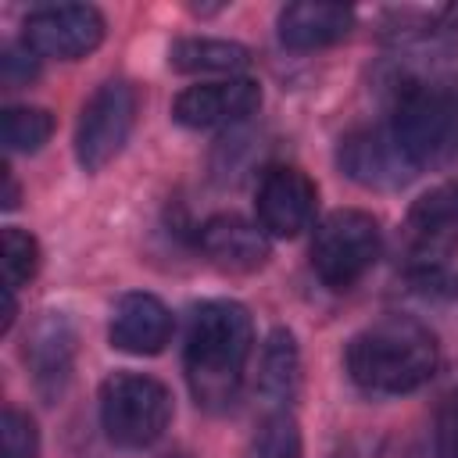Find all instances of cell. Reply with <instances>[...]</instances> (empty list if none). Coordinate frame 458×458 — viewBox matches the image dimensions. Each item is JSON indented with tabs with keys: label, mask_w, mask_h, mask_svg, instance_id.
I'll return each instance as SVG.
<instances>
[{
	"label": "cell",
	"mask_w": 458,
	"mask_h": 458,
	"mask_svg": "<svg viewBox=\"0 0 458 458\" xmlns=\"http://www.w3.org/2000/svg\"><path fill=\"white\" fill-rule=\"evenodd\" d=\"M419 57L422 54L397 50L386 61V129L419 172H440L458 161V82L433 68H419Z\"/></svg>",
	"instance_id": "6da1fadb"
},
{
	"label": "cell",
	"mask_w": 458,
	"mask_h": 458,
	"mask_svg": "<svg viewBox=\"0 0 458 458\" xmlns=\"http://www.w3.org/2000/svg\"><path fill=\"white\" fill-rule=\"evenodd\" d=\"M254 351V318L240 301H200L186 326L182 369L200 408L225 411L236 404Z\"/></svg>",
	"instance_id": "7a4b0ae2"
},
{
	"label": "cell",
	"mask_w": 458,
	"mask_h": 458,
	"mask_svg": "<svg viewBox=\"0 0 458 458\" xmlns=\"http://www.w3.org/2000/svg\"><path fill=\"white\" fill-rule=\"evenodd\" d=\"M347 376L358 390L376 397H401L426 386L440 365L437 333L411 315H383L361 326L344 351Z\"/></svg>",
	"instance_id": "3957f363"
},
{
	"label": "cell",
	"mask_w": 458,
	"mask_h": 458,
	"mask_svg": "<svg viewBox=\"0 0 458 458\" xmlns=\"http://www.w3.org/2000/svg\"><path fill=\"white\" fill-rule=\"evenodd\" d=\"M97 404H100V426L107 440L125 451H143L157 444L175 411L172 390L161 379L147 372H132V369L111 372L100 383Z\"/></svg>",
	"instance_id": "277c9868"
},
{
	"label": "cell",
	"mask_w": 458,
	"mask_h": 458,
	"mask_svg": "<svg viewBox=\"0 0 458 458\" xmlns=\"http://www.w3.org/2000/svg\"><path fill=\"white\" fill-rule=\"evenodd\" d=\"M383 254V229L376 215L361 208H336L329 211L315 233H311V268L322 286L329 290H351L358 279L372 272V265Z\"/></svg>",
	"instance_id": "5b68a950"
},
{
	"label": "cell",
	"mask_w": 458,
	"mask_h": 458,
	"mask_svg": "<svg viewBox=\"0 0 458 458\" xmlns=\"http://www.w3.org/2000/svg\"><path fill=\"white\" fill-rule=\"evenodd\" d=\"M136 111H140V93L129 79H104L86 97L72 136L75 161L82 172H100L122 154V147L132 136Z\"/></svg>",
	"instance_id": "8992f818"
},
{
	"label": "cell",
	"mask_w": 458,
	"mask_h": 458,
	"mask_svg": "<svg viewBox=\"0 0 458 458\" xmlns=\"http://www.w3.org/2000/svg\"><path fill=\"white\" fill-rule=\"evenodd\" d=\"M107 21L93 4H39L21 21V43L43 61H82L104 43Z\"/></svg>",
	"instance_id": "52a82bcc"
},
{
	"label": "cell",
	"mask_w": 458,
	"mask_h": 458,
	"mask_svg": "<svg viewBox=\"0 0 458 458\" xmlns=\"http://www.w3.org/2000/svg\"><path fill=\"white\" fill-rule=\"evenodd\" d=\"M336 168L354 186L372 190V193H397L419 175V168L408 161V154L397 147V140L386 125L351 129L347 136H340Z\"/></svg>",
	"instance_id": "ba28073f"
},
{
	"label": "cell",
	"mask_w": 458,
	"mask_h": 458,
	"mask_svg": "<svg viewBox=\"0 0 458 458\" xmlns=\"http://www.w3.org/2000/svg\"><path fill=\"white\" fill-rule=\"evenodd\" d=\"M318 186L297 165H272L258 179L254 215L268 240H293L315 225Z\"/></svg>",
	"instance_id": "9c48e42d"
},
{
	"label": "cell",
	"mask_w": 458,
	"mask_h": 458,
	"mask_svg": "<svg viewBox=\"0 0 458 458\" xmlns=\"http://www.w3.org/2000/svg\"><path fill=\"white\" fill-rule=\"evenodd\" d=\"M458 250V179L426 190L404 218V268L447 265Z\"/></svg>",
	"instance_id": "30bf717a"
},
{
	"label": "cell",
	"mask_w": 458,
	"mask_h": 458,
	"mask_svg": "<svg viewBox=\"0 0 458 458\" xmlns=\"http://www.w3.org/2000/svg\"><path fill=\"white\" fill-rule=\"evenodd\" d=\"M261 107V86L250 75L236 79H208L186 86L172 100V118L182 129H225L247 122Z\"/></svg>",
	"instance_id": "8fae6325"
},
{
	"label": "cell",
	"mask_w": 458,
	"mask_h": 458,
	"mask_svg": "<svg viewBox=\"0 0 458 458\" xmlns=\"http://www.w3.org/2000/svg\"><path fill=\"white\" fill-rule=\"evenodd\" d=\"M75 344H79V336L64 311H43L32 322V329L25 333L21 358L32 376L36 394L47 404H54L68 390V379L75 369Z\"/></svg>",
	"instance_id": "7c38bea8"
},
{
	"label": "cell",
	"mask_w": 458,
	"mask_h": 458,
	"mask_svg": "<svg viewBox=\"0 0 458 458\" xmlns=\"http://www.w3.org/2000/svg\"><path fill=\"white\" fill-rule=\"evenodd\" d=\"M172 333H175L172 308L147 290H129L111 304L107 340L122 354H136V358L161 354L168 347Z\"/></svg>",
	"instance_id": "4fadbf2b"
},
{
	"label": "cell",
	"mask_w": 458,
	"mask_h": 458,
	"mask_svg": "<svg viewBox=\"0 0 458 458\" xmlns=\"http://www.w3.org/2000/svg\"><path fill=\"white\" fill-rule=\"evenodd\" d=\"M197 247L215 268L233 272V276H247V272L265 268V261L272 254V240L265 236V229L243 215H233V211L204 218L197 229Z\"/></svg>",
	"instance_id": "5bb4252c"
},
{
	"label": "cell",
	"mask_w": 458,
	"mask_h": 458,
	"mask_svg": "<svg viewBox=\"0 0 458 458\" xmlns=\"http://www.w3.org/2000/svg\"><path fill=\"white\" fill-rule=\"evenodd\" d=\"M354 29V11L344 4H315V0H297L286 4L276 18V36L286 50H326L340 39H347Z\"/></svg>",
	"instance_id": "9a60e30c"
},
{
	"label": "cell",
	"mask_w": 458,
	"mask_h": 458,
	"mask_svg": "<svg viewBox=\"0 0 458 458\" xmlns=\"http://www.w3.org/2000/svg\"><path fill=\"white\" fill-rule=\"evenodd\" d=\"M254 386L276 411H290V401L301 390V347H297V336L286 326H276L265 336L261 354H258Z\"/></svg>",
	"instance_id": "2e32d148"
},
{
	"label": "cell",
	"mask_w": 458,
	"mask_h": 458,
	"mask_svg": "<svg viewBox=\"0 0 458 458\" xmlns=\"http://www.w3.org/2000/svg\"><path fill=\"white\" fill-rule=\"evenodd\" d=\"M168 64L182 75H218L236 79L250 68V50L236 39L218 36H182L168 47Z\"/></svg>",
	"instance_id": "e0dca14e"
},
{
	"label": "cell",
	"mask_w": 458,
	"mask_h": 458,
	"mask_svg": "<svg viewBox=\"0 0 458 458\" xmlns=\"http://www.w3.org/2000/svg\"><path fill=\"white\" fill-rule=\"evenodd\" d=\"M54 136V114L39 104H11L0 111V140L7 154H36Z\"/></svg>",
	"instance_id": "ac0fdd59"
},
{
	"label": "cell",
	"mask_w": 458,
	"mask_h": 458,
	"mask_svg": "<svg viewBox=\"0 0 458 458\" xmlns=\"http://www.w3.org/2000/svg\"><path fill=\"white\" fill-rule=\"evenodd\" d=\"M43 265V250L39 240L21 229V225H4L0 233V272H4V286L7 290H21L36 279Z\"/></svg>",
	"instance_id": "d6986e66"
},
{
	"label": "cell",
	"mask_w": 458,
	"mask_h": 458,
	"mask_svg": "<svg viewBox=\"0 0 458 458\" xmlns=\"http://www.w3.org/2000/svg\"><path fill=\"white\" fill-rule=\"evenodd\" d=\"M247 458H304L301 426L290 411H268L250 440Z\"/></svg>",
	"instance_id": "ffe728a7"
},
{
	"label": "cell",
	"mask_w": 458,
	"mask_h": 458,
	"mask_svg": "<svg viewBox=\"0 0 458 458\" xmlns=\"http://www.w3.org/2000/svg\"><path fill=\"white\" fill-rule=\"evenodd\" d=\"M0 458H39V426L21 408L0 411Z\"/></svg>",
	"instance_id": "44dd1931"
},
{
	"label": "cell",
	"mask_w": 458,
	"mask_h": 458,
	"mask_svg": "<svg viewBox=\"0 0 458 458\" xmlns=\"http://www.w3.org/2000/svg\"><path fill=\"white\" fill-rule=\"evenodd\" d=\"M39 54H32L25 43H11L4 47L0 54V82L7 89H18V86H29L36 75H39Z\"/></svg>",
	"instance_id": "7402d4cb"
},
{
	"label": "cell",
	"mask_w": 458,
	"mask_h": 458,
	"mask_svg": "<svg viewBox=\"0 0 458 458\" xmlns=\"http://www.w3.org/2000/svg\"><path fill=\"white\" fill-rule=\"evenodd\" d=\"M433 454L437 458H458V386L437 408V419H433Z\"/></svg>",
	"instance_id": "603a6c76"
},
{
	"label": "cell",
	"mask_w": 458,
	"mask_h": 458,
	"mask_svg": "<svg viewBox=\"0 0 458 458\" xmlns=\"http://www.w3.org/2000/svg\"><path fill=\"white\" fill-rule=\"evenodd\" d=\"M0 179H4V193H0V208H4V211H14V208H18V200H21V186H18V179H14V172H11V165H4V168H0Z\"/></svg>",
	"instance_id": "cb8c5ba5"
},
{
	"label": "cell",
	"mask_w": 458,
	"mask_h": 458,
	"mask_svg": "<svg viewBox=\"0 0 458 458\" xmlns=\"http://www.w3.org/2000/svg\"><path fill=\"white\" fill-rule=\"evenodd\" d=\"M433 21H437V29H440L451 43H458V4L437 7V11H433Z\"/></svg>",
	"instance_id": "d4e9b609"
},
{
	"label": "cell",
	"mask_w": 458,
	"mask_h": 458,
	"mask_svg": "<svg viewBox=\"0 0 458 458\" xmlns=\"http://www.w3.org/2000/svg\"><path fill=\"white\" fill-rule=\"evenodd\" d=\"M0 297H4V304H0V336H7L14 318H18V301H14V290H7V286H4Z\"/></svg>",
	"instance_id": "484cf974"
},
{
	"label": "cell",
	"mask_w": 458,
	"mask_h": 458,
	"mask_svg": "<svg viewBox=\"0 0 458 458\" xmlns=\"http://www.w3.org/2000/svg\"><path fill=\"white\" fill-rule=\"evenodd\" d=\"M333 458H361V454H358V447L347 440V444H340V447H336V454H333Z\"/></svg>",
	"instance_id": "4316f807"
}]
</instances>
